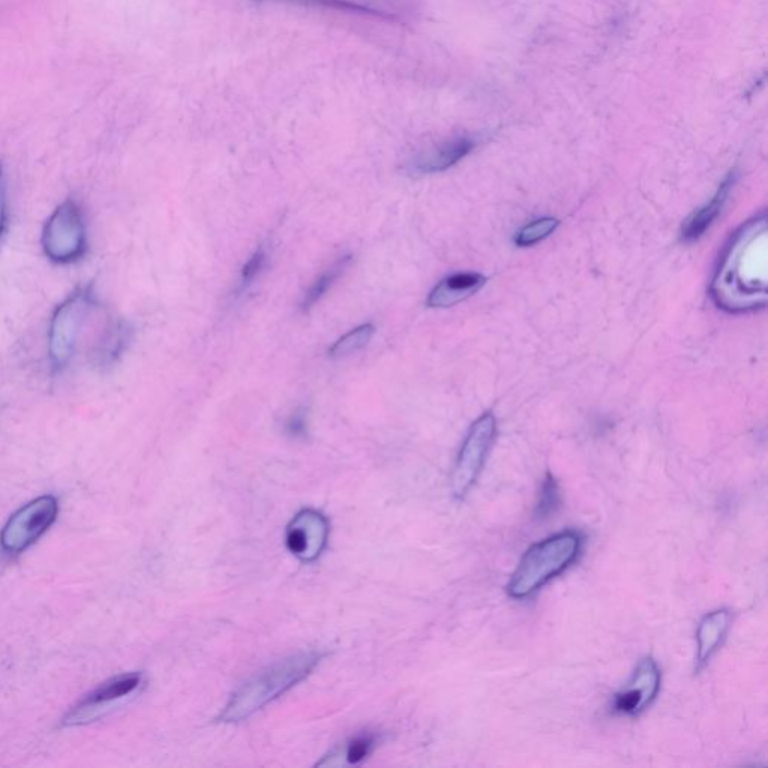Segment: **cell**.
<instances>
[{
    "label": "cell",
    "instance_id": "1",
    "mask_svg": "<svg viewBox=\"0 0 768 768\" xmlns=\"http://www.w3.org/2000/svg\"><path fill=\"white\" fill-rule=\"evenodd\" d=\"M767 218L743 225L731 240L714 278L713 297L720 308L746 312L767 302Z\"/></svg>",
    "mask_w": 768,
    "mask_h": 768
},
{
    "label": "cell",
    "instance_id": "2",
    "mask_svg": "<svg viewBox=\"0 0 768 768\" xmlns=\"http://www.w3.org/2000/svg\"><path fill=\"white\" fill-rule=\"evenodd\" d=\"M321 659L323 654L318 651H305L258 672L231 695L219 714V722L236 723L248 719L305 680Z\"/></svg>",
    "mask_w": 768,
    "mask_h": 768
},
{
    "label": "cell",
    "instance_id": "3",
    "mask_svg": "<svg viewBox=\"0 0 768 768\" xmlns=\"http://www.w3.org/2000/svg\"><path fill=\"white\" fill-rule=\"evenodd\" d=\"M582 549L581 534L566 530L542 542L534 543L516 566L507 594L513 599H525L548 584L578 558Z\"/></svg>",
    "mask_w": 768,
    "mask_h": 768
},
{
    "label": "cell",
    "instance_id": "4",
    "mask_svg": "<svg viewBox=\"0 0 768 768\" xmlns=\"http://www.w3.org/2000/svg\"><path fill=\"white\" fill-rule=\"evenodd\" d=\"M95 306L90 287L74 291L57 306L48 332V356L54 369H62L74 356L81 329Z\"/></svg>",
    "mask_w": 768,
    "mask_h": 768
},
{
    "label": "cell",
    "instance_id": "5",
    "mask_svg": "<svg viewBox=\"0 0 768 768\" xmlns=\"http://www.w3.org/2000/svg\"><path fill=\"white\" fill-rule=\"evenodd\" d=\"M42 248L54 263H71L83 255L86 224L75 201H65L51 213L42 231Z\"/></svg>",
    "mask_w": 768,
    "mask_h": 768
},
{
    "label": "cell",
    "instance_id": "6",
    "mask_svg": "<svg viewBox=\"0 0 768 768\" xmlns=\"http://www.w3.org/2000/svg\"><path fill=\"white\" fill-rule=\"evenodd\" d=\"M495 432L497 422L491 413L483 414L471 425L452 473V494L458 500L464 498L476 483L494 443Z\"/></svg>",
    "mask_w": 768,
    "mask_h": 768
},
{
    "label": "cell",
    "instance_id": "7",
    "mask_svg": "<svg viewBox=\"0 0 768 768\" xmlns=\"http://www.w3.org/2000/svg\"><path fill=\"white\" fill-rule=\"evenodd\" d=\"M57 500L51 495L36 498L14 513L3 528L0 543L9 554H18L35 543L53 524L57 516Z\"/></svg>",
    "mask_w": 768,
    "mask_h": 768
},
{
    "label": "cell",
    "instance_id": "8",
    "mask_svg": "<svg viewBox=\"0 0 768 768\" xmlns=\"http://www.w3.org/2000/svg\"><path fill=\"white\" fill-rule=\"evenodd\" d=\"M329 533V521L323 513L303 509L288 524L285 545L297 560L312 563L323 554Z\"/></svg>",
    "mask_w": 768,
    "mask_h": 768
},
{
    "label": "cell",
    "instance_id": "9",
    "mask_svg": "<svg viewBox=\"0 0 768 768\" xmlns=\"http://www.w3.org/2000/svg\"><path fill=\"white\" fill-rule=\"evenodd\" d=\"M662 674L653 657H645L636 666L629 683L615 695L614 710L626 716L642 713L656 699Z\"/></svg>",
    "mask_w": 768,
    "mask_h": 768
},
{
    "label": "cell",
    "instance_id": "10",
    "mask_svg": "<svg viewBox=\"0 0 768 768\" xmlns=\"http://www.w3.org/2000/svg\"><path fill=\"white\" fill-rule=\"evenodd\" d=\"M140 684V674L122 675V677L113 678L108 683L102 684L95 692L87 695V698L80 705L71 710V713L65 717L66 725H80V723L90 722V720L98 717V711L104 710L105 705L113 704L114 701L131 695Z\"/></svg>",
    "mask_w": 768,
    "mask_h": 768
},
{
    "label": "cell",
    "instance_id": "11",
    "mask_svg": "<svg viewBox=\"0 0 768 768\" xmlns=\"http://www.w3.org/2000/svg\"><path fill=\"white\" fill-rule=\"evenodd\" d=\"M485 282V276L480 273H455L447 276L432 288L426 299V305L429 308H450L458 305L477 293Z\"/></svg>",
    "mask_w": 768,
    "mask_h": 768
},
{
    "label": "cell",
    "instance_id": "12",
    "mask_svg": "<svg viewBox=\"0 0 768 768\" xmlns=\"http://www.w3.org/2000/svg\"><path fill=\"white\" fill-rule=\"evenodd\" d=\"M735 174L729 173V176L720 183L717 188L716 194L713 195L710 201L701 209L696 210L686 222H684L683 230H681V239L684 242H695L698 240L705 231L713 224L714 219L722 212L723 206H725L726 200H728L729 192H731L732 186H734Z\"/></svg>",
    "mask_w": 768,
    "mask_h": 768
},
{
    "label": "cell",
    "instance_id": "13",
    "mask_svg": "<svg viewBox=\"0 0 768 768\" xmlns=\"http://www.w3.org/2000/svg\"><path fill=\"white\" fill-rule=\"evenodd\" d=\"M729 624H731V612L726 611V609L710 612L702 618L698 632H696V641H698L696 644V662H698L699 668L704 666L716 653L717 648L728 633Z\"/></svg>",
    "mask_w": 768,
    "mask_h": 768
},
{
    "label": "cell",
    "instance_id": "14",
    "mask_svg": "<svg viewBox=\"0 0 768 768\" xmlns=\"http://www.w3.org/2000/svg\"><path fill=\"white\" fill-rule=\"evenodd\" d=\"M473 147L474 141L468 137H459L455 138V140L447 141L443 146L420 156L414 162V170L423 174L440 173V171L453 167L456 162L465 158L473 150Z\"/></svg>",
    "mask_w": 768,
    "mask_h": 768
},
{
    "label": "cell",
    "instance_id": "15",
    "mask_svg": "<svg viewBox=\"0 0 768 768\" xmlns=\"http://www.w3.org/2000/svg\"><path fill=\"white\" fill-rule=\"evenodd\" d=\"M377 746V737L374 734H360L345 741L341 746L335 747L329 755L324 756L323 761L318 762L320 767H338V765H357L365 761Z\"/></svg>",
    "mask_w": 768,
    "mask_h": 768
},
{
    "label": "cell",
    "instance_id": "16",
    "mask_svg": "<svg viewBox=\"0 0 768 768\" xmlns=\"http://www.w3.org/2000/svg\"><path fill=\"white\" fill-rule=\"evenodd\" d=\"M351 263L350 255L338 258L329 269L324 270L314 282L311 287L303 294L302 302H300V309L302 312H308L309 309L314 308L315 303L320 302L323 299L324 294L333 287L336 281L341 278L342 273L347 270L348 264Z\"/></svg>",
    "mask_w": 768,
    "mask_h": 768
},
{
    "label": "cell",
    "instance_id": "17",
    "mask_svg": "<svg viewBox=\"0 0 768 768\" xmlns=\"http://www.w3.org/2000/svg\"><path fill=\"white\" fill-rule=\"evenodd\" d=\"M128 341V327L122 321H114V323L108 324L107 329L102 333L101 339H99L98 350L95 353L98 354L99 360H102V362H111V360L116 359L122 353Z\"/></svg>",
    "mask_w": 768,
    "mask_h": 768
},
{
    "label": "cell",
    "instance_id": "18",
    "mask_svg": "<svg viewBox=\"0 0 768 768\" xmlns=\"http://www.w3.org/2000/svg\"><path fill=\"white\" fill-rule=\"evenodd\" d=\"M374 333L375 327L372 324L366 323L357 326L356 329L350 330L347 335L342 336L332 345L329 356L332 359H339V357L350 356V354L362 350L371 342Z\"/></svg>",
    "mask_w": 768,
    "mask_h": 768
},
{
    "label": "cell",
    "instance_id": "19",
    "mask_svg": "<svg viewBox=\"0 0 768 768\" xmlns=\"http://www.w3.org/2000/svg\"><path fill=\"white\" fill-rule=\"evenodd\" d=\"M558 227V221L555 218H539L531 221L530 224L524 225L521 230L516 234V245L527 248V246L536 245V243L542 242L543 239L554 233L555 228Z\"/></svg>",
    "mask_w": 768,
    "mask_h": 768
},
{
    "label": "cell",
    "instance_id": "20",
    "mask_svg": "<svg viewBox=\"0 0 768 768\" xmlns=\"http://www.w3.org/2000/svg\"><path fill=\"white\" fill-rule=\"evenodd\" d=\"M560 506L561 494L557 480L552 474H546L536 504V516L537 518H548V516L554 515Z\"/></svg>",
    "mask_w": 768,
    "mask_h": 768
},
{
    "label": "cell",
    "instance_id": "21",
    "mask_svg": "<svg viewBox=\"0 0 768 768\" xmlns=\"http://www.w3.org/2000/svg\"><path fill=\"white\" fill-rule=\"evenodd\" d=\"M264 263H266V252H264L263 248L257 249V251L254 252V254L251 255V258H249L248 261H246L245 266H243L242 269V285L245 287V285L251 284L252 281H254L255 278H257L258 273L263 270Z\"/></svg>",
    "mask_w": 768,
    "mask_h": 768
},
{
    "label": "cell",
    "instance_id": "22",
    "mask_svg": "<svg viewBox=\"0 0 768 768\" xmlns=\"http://www.w3.org/2000/svg\"><path fill=\"white\" fill-rule=\"evenodd\" d=\"M285 432L293 438H303L308 434V420H306L305 410H296L287 422H285Z\"/></svg>",
    "mask_w": 768,
    "mask_h": 768
},
{
    "label": "cell",
    "instance_id": "23",
    "mask_svg": "<svg viewBox=\"0 0 768 768\" xmlns=\"http://www.w3.org/2000/svg\"><path fill=\"white\" fill-rule=\"evenodd\" d=\"M6 225V188L5 174H3L2 164H0V237Z\"/></svg>",
    "mask_w": 768,
    "mask_h": 768
}]
</instances>
